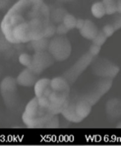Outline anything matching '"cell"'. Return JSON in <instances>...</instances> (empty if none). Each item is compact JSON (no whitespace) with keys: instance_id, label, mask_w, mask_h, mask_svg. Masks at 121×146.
<instances>
[{"instance_id":"1","label":"cell","mask_w":121,"mask_h":146,"mask_svg":"<svg viewBox=\"0 0 121 146\" xmlns=\"http://www.w3.org/2000/svg\"><path fill=\"white\" fill-rule=\"evenodd\" d=\"M48 6L42 0H19L1 21V32L11 44H27L43 38L50 24Z\"/></svg>"},{"instance_id":"2","label":"cell","mask_w":121,"mask_h":146,"mask_svg":"<svg viewBox=\"0 0 121 146\" xmlns=\"http://www.w3.org/2000/svg\"><path fill=\"white\" fill-rule=\"evenodd\" d=\"M23 122L30 128L58 127L59 119L47 109L39 106L37 98H34L28 103L22 115Z\"/></svg>"},{"instance_id":"3","label":"cell","mask_w":121,"mask_h":146,"mask_svg":"<svg viewBox=\"0 0 121 146\" xmlns=\"http://www.w3.org/2000/svg\"><path fill=\"white\" fill-rule=\"evenodd\" d=\"M92 105L89 104L86 100L81 98V100L77 102H70L68 106L61 111V115L71 122L83 121L92 111Z\"/></svg>"},{"instance_id":"4","label":"cell","mask_w":121,"mask_h":146,"mask_svg":"<svg viewBox=\"0 0 121 146\" xmlns=\"http://www.w3.org/2000/svg\"><path fill=\"white\" fill-rule=\"evenodd\" d=\"M47 50L55 61H64L71 54L72 46L66 36L58 35L49 42Z\"/></svg>"},{"instance_id":"5","label":"cell","mask_w":121,"mask_h":146,"mask_svg":"<svg viewBox=\"0 0 121 146\" xmlns=\"http://www.w3.org/2000/svg\"><path fill=\"white\" fill-rule=\"evenodd\" d=\"M16 79L11 76H7L0 83V93L6 107L11 108L16 105L18 101V90H17Z\"/></svg>"},{"instance_id":"6","label":"cell","mask_w":121,"mask_h":146,"mask_svg":"<svg viewBox=\"0 0 121 146\" xmlns=\"http://www.w3.org/2000/svg\"><path fill=\"white\" fill-rule=\"evenodd\" d=\"M93 58H94V56H92L90 52H86L75 62V64H73L69 69L63 73L62 77L66 79L69 84L75 83L78 77L91 65Z\"/></svg>"},{"instance_id":"7","label":"cell","mask_w":121,"mask_h":146,"mask_svg":"<svg viewBox=\"0 0 121 146\" xmlns=\"http://www.w3.org/2000/svg\"><path fill=\"white\" fill-rule=\"evenodd\" d=\"M93 73L103 78L113 79L119 72V67L105 58H97L92 60Z\"/></svg>"},{"instance_id":"8","label":"cell","mask_w":121,"mask_h":146,"mask_svg":"<svg viewBox=\"0 0 121 146\" xmlns=\"http://www.w3.org/2000/svg\"><path fill=\"white\" fill-rule=\"evenodd\" d=\"M54 61V58L48 51H36L35 54L32 56L31 65L28 68L37 75H39L48 67L53 65Z\"/></svg>"},{"instance_id":"9","label":"cell","mask_w":121,"mask_h":146,"mask_svg":"<svg viewBox=\"0 0 121 146\" xmlns=\"http://www.w3.org/2000/svg\"><path fill=\"white\" fill-rule=\"evenodd\" d=\"M111 86H112V79L110 78L101 79V80H99L95 83L94 89L91 92H89L88 94H86L85 96H83L82 99L86 100L89 104L94 106L95 104H97L99 102V99L103 97L105 93H107L109 91Z\"/></svg>"},{"instance_id":"10","label":"cell","mask_w":121,"mask_h":146,"mask_svg":"<svg viewBox=\"0 0 121 146\" xmlns=\"http://www.w3.org/2000/svg\"><path fill=\"white\" fill-rule=\"evenodd\" d=\"M16 81L18 85L23 86V87H32L37 81V74L27 67L17 76Z\"/></svg>"},{"instance_id":"11","label":"cell","mask_w":121,"mask_h":146,"mask_svg":"<svg viewBox=\"0 0 121 146\" xmlns=\"http://www.w3.org/2000/svg\"><path fill=\"white\" fill-rule=\"evenodd\" d=\"M34 90H35V95L37 98L48 97L51 92V87H50V79L48 78H41L36 82L34 85Z\"/></svg>"},{"instance_id":"12","label":"cell","mask_w":121,"mask_h":146,"mask_svg":"<svg viewBox=\"0 0 121 146\" xmlns=\"http://www.w3.org/2000/svg\"><path fill=\"white\" fill-rule=\"evenodd\" d=\"M50 87H51V91L70 95V84L62 76L54 77L53 79H51L50 80Z\"/></svg>"},{"instance_id":"13","label":"cell","mask_w":121,"mask_h":146,"mask_svg":"<svg viewBox=\"0 0 121 146\" xmlns=\"http://www.w3.org/2000/svg\"><path fill=\"white\" fill-rule=\"evenodd\" d=\"M80 34L83 38H87V40H92L93 38L97 36V34L99 33V29L95 26V24L93 21L91 20H85L84 21V25L83 27L79 30Z\"/></svg>"},{"instance_id":"14","label":"cell","mask_w":121,"mask_h":146,"mask_svg":"<svg viewBox=\"0 0 121 146\" xmlns=\"http://www.w3.org/2000/svg\"><path fill=\"white\" fill-rule=\"evenodd\" d=\"M105 111L110 119H118L121 115V103L119 99H111L105 106Z\"/></svg>"},{"instance_id":"15","label":"cell","mask_w":121,"mask_h":146,"mask_svg":"<svg viewBox=\"0 0 121 146\" xmlns=\"http://www.w3.org/2000/svg\"><path fill=\"white\" fill-rule=\"evenodd\" d=\"M31 44H32L33 48L35 49L36 51H44L48 48L49 40L45 38H37V40H32Z\"/></svg>"},{"instance_id":"16","label":"cell","mask_w":121,"mask_h":146,"mask_svg":"<svg viewBox=\"0 0 121 146\" xmlns=\"http://www.w3.org/2000/svg\"><path fill=\"white\" fill-rule=\"evenodd\" d=\"M91 11H92V14L94 15V17L97 19H101L103 16H105V5L101 1L99 2H95L92 5V8H91Z\"/></svg>"},{"instance_id":"17","label":"cell","mask_w":121,"mask_h":146,"mask_svg":"<svg viewBox=\"0 0 121 146\" xmlns=\"http://www.w3.org/2000/svg\"><path fill=\"white\" fill-rule=\"evenodd\" d=\"M76 21H77V19H76L72 14L65 13L64 17H63V22L62 23L64 24V26L67 28L68 30H72L76 27Z\"/></svg>"},{"instance_id":"18","label":"cell","mask_w":121,"mask_h":146,"mask_svg":"<svg viewBox=\"0 0 121 146\" xmlns=\"http://www.w3.org/2000/svg\"><path fill=\"white\" fill-rule=\"evenodd\" d=\"M101 2H103V5H105V14L112 15L115 12H117V10H116V1L115 0H103Z\"/></svg>"},{"instance_id":"19","label":"cell","mask_w":121,"mask_h":146,"mask_svg":"<svg viewBox=\"0 0 121 146\" xmlns=\"http://www.w3.org/2000/svg\"><path fill=\"white\" fill-rule=\"evenodd\" d=\"M107 36H105V34L103 33V31H101V32L99 31V33L97 34V36H95L92 40H93V44H97V46H101L105 42H107Z\"/></svg>"},{"instance_id":"20","label":"cell","mask_w":121,"mask_h":146,"mask_svg":"<svg viewBox=\"0 0 121 146\" xmlns=\"http://www.w3.org/2000/svg\"><path fill=\"white\" fill-rule=\"evenodd\" d=\"M19 62H20L22 65L26 66V67H29L31 65V62H32V56L29 54V53H21L19 55Z\"/></svg>"},{"instance_id":"21","label":"cell","mask_w":121,"mask_h":146,"mask_svg":"<svg viewBox=\"0 0 121 146\" xmlns=\"http://www.w3.org/2000/svg\"><path fill=\"white\" fill-rule=\"evenodd\" d=\"M55 33H56V27L52 24H49L47 26V28H46L45 32H44L43 38H51V36H53Z\"/></svg>"},{"instance_id":"22","label":"cell","mask_w":121,"mask_h":146,"mask_svg":"<svg viewBox=\"0 0 121 146\" xmlns=\"http://www.w3.org/2000/svg\"><path fill=\"white\" fill-rule=\"evenodd\" d=\"M115 31H116V30L114 29V27L112 25H110V24L105 25V27H103V33L107 36V38L111 36L114 33H115Z\"/></svg>"},{"instance_id":"23","label":"cell","mask_w":121,"mask_h":146,"mask_svg":"<svg viewBox=\"0 0 121 146\" xmlns=\"http://www.w3.org/2000/svg\"><path fill=\"white\" fill-rule=\"evenodd\" d=\"M88 52H90V54L92 55V56H94V57L97 56V55L101 52V46H97V44H92L90 48H89Z\"/></svg>"},{"instance_id":"24","label":"cell","mask_w":121,"mask_h":146,"mask_svg":"<svg viewBox=\"0 0 121 146\" xmlns=\"http://www.w3.org/2000/svg\"><path fill=\"white\" fill-rule=\"evenodd\" d=\"M68 31H69V30H68L67 28L65 27L63 23H62V24H59L56 27V33L58 34L59 36H64L65 34L68 33Z\"/></svg>"},{"instance_id":"25","label":"cell","mask_w":121,"mask_h":146,"mask_svg":"<svg viewBox=\"0 0 121 146\" xmlns=\"http://www.w3.org/2000/svg\"><path fill=\"white\" fill-rule=\"evenodd\" d=\"M12 0H0V9H4L5 7H7Z\"/></svg>"},{"instance_id":"26","label":"cell","mask_w":121,"mask_h":146,"mask_svg":"<svg viewBox=\"0 0 121 146\" xmlns=\"http://www.w3.org/2000/svg\"><path fill=\"white\" fill-rule=\"evenodd\" d=\"M84 21L85 20H83V19H77V21H76V27L75 28H77V29H81V28L83 27V25H84Z\"/></svg>"},{"instance_id":"27","label":"cell","mask_w":121,"mask_h":146,"mask_svg":"<svg viewBox=\"0 0 121 146\" xmlns=\"http://www.w3.org/2000/svg\"><path fill=\"white\" fill-rule=\"evenodd\" d=\"M114 27V29L115 30H118V29H120L121 28V21H120V19L118 18L117 20L115 21V22H114V24L112 25Z\"/></svg>"},{"instance_id":"28","label":"cell","mask_w":121,"mask_h":146,"mask_svg":"<svg viewBox=\"0 0 121 146\" xmlns=\"http://www.w3.org/2000/svg\"><path fill=\"white\" fill-rule=\"evenodd\" d=\"M61 1H65V2H67V1H73V0H61Z\"/></svg>"}]
</instances>
